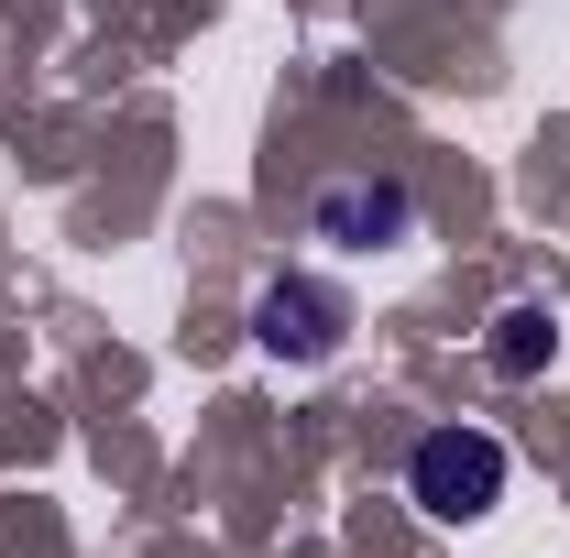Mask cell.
Masks as SVG:
<instances>
[{
	"label": "cell",
	"instance_id": "1",
	"mask_svg": "<svg viewBox=\"0 0 570 558\" xmlns=\"http://www.w3.org/2000/svg\"><path fill=\"white\" fill-rule=\"evenodd\" d=\"M515 482V460H504L494 427H428L417 449H406V504H417L428 526H483Z\"/></svg>",
	"mask_w": 570,
	"mask_h": 558
},
{
	"label": "cell",
	"instance_id": "2",
	"mask_svg": "<svg viewBox=\"0 0 570 558\" xmlns=\"http://www.w3.org/2000/svg\"><path fill=\"white\" fill-rule=\"evenodd\" d=\"M341 340H352V296L318 275H275L264 296H253V350L264 361H296V372H318V361H341Z\"/></svg>",
	"mask_w": 570,
	"mask_h": 558
},
{
	"label": "cell",
	"instance_id": "3",
	"mask_svg": "<svg viewBox=\"0 0 570 558\" xmlns=\"http://www.w3.org/2000/svg\"><path fill=\"white\" fill-rule=\"evenodd\" d=\"M307 241H330V252H395V241H417V187L406 176H330L307 198Z\"/></svg>",
	"mask_w": 570,
	"mask_h": 558
},
{
	"label": "cell",
	"instance_id": "4",
	"mask_svg": "<svg viewBox=\"0 0 570 558\" xmlns=\"http://www.w3.org/2000/svg\"><path fill=\"white\" fill-rule=\"evenodd\" d=\"M483 350H494L504 383H538V372H549V350H560V318H549V307H504Z\"/></svg>",
	"mask_w": 570,
	"mask_h": 558
}]
</instances>
